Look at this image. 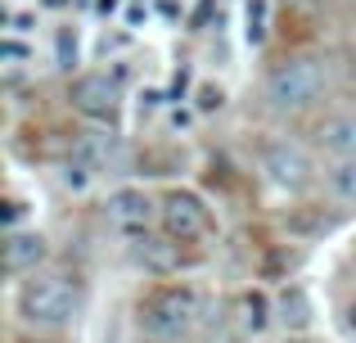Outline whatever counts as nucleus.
Here are the masks:
<instances>
[{"instance_id": "1", "label": "nucleus", "mask_w": 356, "mask_h": 343, "mask_svg": "<svg viewBox=\"0 0 356 343\" xmlns=\"http://www.w3.org/2000/svg\"><path fill=\"white\" fill-rule=\"evenodd\" d=\"M330 90V63L325 59H289L266 77V99L275 113H298Z\"/></svg>"}, {"instance_id": "2", "label": "nucleus", "mask_w": 356, "mask_h": 343, "mask_svg": "<svg viewBox=\"0 0 356 343\" xmlns=\"http://www.w3.org/2000/svg\"><path fill=\"white\" fill-rule=\"evenodd\" d=\"M77 285L68 276H36V280H23L18 289V312H23L27 326H68L77 317Z\"/></svg>"}, {"instance_id": "3", "label": "nucleus", "mask_w": 356, "mask_h": 343, "mask_svg": "<svg viewBox=\"0 0 356 343\" xmlns=\"http://www.w3.org/2000/svg\"><path fill=\"white\" fill-rule=\"evenodd\" d=\"M199 321V294L194 289H158L140 303V330L158 343H181Z\"/></svg>"}, {"instance_id": "4", "label": "nucleus", "mask_w": 356, "mask_h": 343, "mask_svg": "<svg viewBox=\"0 0 356 343\" xmlns=\"http://www.w3.org/2000/svg\"><path fill=\"white\" fill-rule=\"evenodd\" d=\"M118 104H122V90L108 72H86V77L72 81V109L95 122H113L118 118Z\"/></svg>"}, {"instance_id": "5", "label": "nucleus", "mask_w": 356, "mask_h": 343, "mask_svg": "<svg viewBox=\"0 0 356 343\" xmlns=\"http://www.w3.org/2000/svg\"><path fill=\"white\" fill-rule=\"evenodd\" d=\"M158 221H163V230L172 239H199L208 235V208H203V199H194V194L176 190L163 199V208H158Z\"/></svg>"}, {"instance_id": "6", "label": "nucleus", "mask_w": 356, "mask_h": 343, "mask_svg": "<svg viewBox=\"0 0 356 343\" xmlns=\"http://www.w3.org/2000/svg\"><path fill=\"white\" fill-rule=\"evenodd\" d=\"M261 168H266V176L280 190H302V185L312 181V159H307L293 141H275L266 150V159H261Z\"/></svg>"}, {"instance_id": "7", "label": "nucleus", "mask_w": 356, "mask_h": 343, "mask_svg": "<svg viewBox=\"0 0 356 343\" xmlns=\"http://www.w3.org/2000/svg\"><path fill=\"white\" fill-rule=\"evenodd\" d=\"M45 253H50L45 235H36V230H9V239H5V266H9V276L36 271V266L45 262Z\"/></svg>"}, {"instance_id": "8", "label": "nucleus", "mask_w": 356, "mask_h": 343, "mask_svg": "<svg viewBox=\"0 0 356 343\" xmlns=\"http://www.w3.org/2000/svg\"><path fill=\"white\" fill-rule=\"evenodd\" d=\"M108 217H113V226H122L127 235H140V230L149 226V217H154V203L145 199V190H118L113 199H108Z\"/></svg>"}, {"instance_id": "9", "label": "nucleus", "mask_w": 356, "mask_h": 343, "mask_svg": "<svg viewBox=\"0 0 356 343\" xmlns=\"http://www.w3.org/2000/svg\"><path fill=\"white\" fill-rule=\"evenodd\" d=\"M72 159H81L95 176L99 172H122V168H127V154H122V145L113 141V136H90V141H81Z\"/></svg>"}, {"instance_id": "10", "label": "nucleus", "mask_w": 356, "mask_h": 343, "mask_svg": "<svg viewBox=\"0 0 356 343\" xmlns=\"http://www.w3.org/2000/svg\"><path fill=\"white\" fill-rule=\"evenodd\" d=\"M136 257L149 266V271H158V276H172L176 266H181V253H176V244H172V235H145L140 230V239H136Z\"/></svg>"}, {"instance_id": "11", "label": "nucleus", "mask_w": 356, "mask_h": 343, "mask_svg": "<svg viewBox=\"0 0 356 343\" xmlns=\"http://www.w3.org/2000/svg\"><path fill=\"white\" fill-rule=\"evenodd\" d=\"M321 150H330L334 159H356V113H334L321 127Z\"/></svg>"}, {"instance_id": "12", "label": "nucleus", "mask_w": 356, "mask_h": 343, "mask_svg": "<svg viewBox=\"0 0 356 343\" xmlns=\"http://www.w3.org/2000/svg\"><path fill=\"white\" fill-rule=\"evenodd\" d=\"M280 321H284V330H307L312 326V298L302 289H284L280 294Z\"/></svg>"}, {"instance_id": "13", "label": "nucleus", "mask_w": 356, "mask_h": 343, "mask_svg": "<svg viewBox=\"0 0 356 343\" xmlns=\"http://www.w3.org/2000/svg\"><path fill=\"white\" fill-rule=\"evenodd\" d=\"M330 194L343 203H356V159H343L339 168L330 172Z\"/></svg>"}, {"instance_id": "14", "label": "nucleus", "mask_w": 356, "mask_h": 343, "mask_svg": "<svg viewBox=\"0 0 356 343\" xmlns=\"http://www.w3.org/2000/svg\"><path fill=\"white\" fill-rule=\"evenodd\" d=\"M261 326H266V298H261V294H248V298H243V330L257 335Z\"/></svg>"}, {"instance_id": "15", "label": "nucleus", "mask_w": 356, "mask_h": 343, "mask_svg": "<svg viewBox=\"0 0 356 343\" xmlns=\"http://www.w3.org/2000/svg\"><path fill=\"white\" fill-rule=\"evenodd\" d=\"M90 176H95V172H90L86 163H81V159H72L68 168H63V185H68V190H86V185H90Z\"/></svg>"}, {"instance_id": "16", "label": "nucleus", "mask_w": 356, "mask_h": 343, "mask_svg": "<svg viewBox=\"0 0 356 343\" xmlns=\"http://www.w3.org/2000/svg\"><path fill=\"white\" fill-rule=\"evenodd\" d=\"M221 99H226V95H221V86H203V90H199V113L221 109Z\"/></svg>"}, {"instance_id": "17", "label": "nucleus", "mask_w": 356, "mask_h": 343, "mask_svg": "<svg viewBox=\"0 0 356 343\" xmlns=\"http://www.w3.org/2000/svg\"><path fill=\"white\" fill-rule=\"evenodd\" d=\"M23 59H27V45L9 36V41H5V63H9V68H18V63H23Z\"/></svg>"}, {"instance_id": "18", "label": "nucleus", "mask_w": 356, "mask_h": 343, "mask_svg": "<svg viewBox=\"0 0 356 343\" xmlns=\"http://www.w3.org/2000/svg\"><path fill=\"white\" fill-rule=\"evenodd\" d=\"M352 326H356V308H352Z\"/></svg>"}]
</instances>
